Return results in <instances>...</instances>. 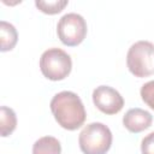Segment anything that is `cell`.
Segmentation results:
<instances>
[{
	"label": "cell",
	"instance_id": "7a4b0ae2",
	"mask_svg": "<svg viewBox=\"0 0 154 154\" xmlns=\"http://www.w3.org/2000/svg\"><path fill=\"white\" fill-rule=\"evenodd\" d=\"M112 132L102 123L85 125L78 136V144L83 154H106L112 146Z\"/></svg>",
	"mask_w": 154,
	"mask_h": 154
},
{
	"label": "cell",
	"instance_id": "8fae6325",
	"mask_svg": "<svg viewBox=\"0 0 154 154\" xmlns=\"http://www.w3.org/2000/svg\"><path fill=\"white\" fill-rule=\"evenodd\" d=\"M69 1L58 0V1H35V6L46 14H57L61 12L65 6H67Z\"/></svg>",
	"mask_w": 154,
	"mask_h": 154
},
{
	"label": "cell",
	"instance_id": "5b68a950",
	"mask_svg": "<svg viewBox=\"0 0 154 154\" xmlns=\"http://www.w3.org/2000/svg\"><path fill=\"white\" fill-rule=\"evenodd\" d=\"M57 34L63 45L67 47L78 46L87 36V22L78 13H66L58 22Z\"/></svg>",
	"mask_w": 154,
	"mask_h": 154
},
{
	"label": "cell",
	"instance_id": "ba28073f",
	"mask_svg": "<svg viewBox=\"0 0 154 154\" xmlns=\"http://www.w3.org/2000/svg\"><path fill=\"white\" fill-rule=\"evenodd\" d=\"M18 41V34L16 28L6 22H0V51L1 52H8L12 51Z\"/></svg>",
	"mask_w": 154,
	"mask_h": 154
},
{
	"label": "cell",
	"instance_id": "4fadbf2b",
	"mask_svg": "<svg viewBox=\"0 0 154 154\" xmlns=\"http://www.w3.org/2000/svg\"><path fill=\"white\" fill-rule=\"evenodd\" d=\"M142 154H154V131L143 137L141 142Z\"/></svg>",
	"mask_w": 154,
	"mask_h": 154
},
{
	"label": "cell",
	"instance_id": "6da1fadb",
	"mask_svg": "<svg viewBox=\"0 0 154 154\" xmlns=\"http://www.w3.org/2000/svg\"><path fill=\"white\" fill-rule=\"evenodd\" d=\"M49 107L57 123L65 130H77L85 122L87 112L84 105L73 91L64 90L55 94L51 100Z\"/></svg>",
	"mask_w": 154,
	"mask_h": 154
},
{
	"label": "cell",
	"instance_id": "277c9868",
	"mask_svg": "<svg viewBox=\"0 0 154 154\" xmlns=\"http://www.w3.org/2000/svg\"><path fill=\"white\" fill-rule=\"evenodd\" d=\"M72 69L71 57L60 48H48L40 58V70L49 81L65 79Z\"/></svg>",
	"mask_w": 154,
	"mask_h": 154
},
{
	"label": "cell",
	"instance_id": "8992f818",
	"mask_svg": "<svg viewBox=\"0 0 154 154\" xmlns=\"http://www.w3.org/2000/svg\"><path fill=\"white\" fill-rule=\"evenodd\" d=\"M93 102L105 114H117L124 107V99L118 90L109 85H99L93 91Z\"/></svg>",
	"mask_w": 154,
	"mask_h": 154
},
{
	"label": "cell",
	"instance_id": "30bf717a",
	"mask_svg": "<svg viewBox=\"0 0 154 154\" xmlns=\"http://www.w3.org/2000/svg\"><path fill=\"white\" fill-rule=\"evenodd\" d=\"M17 128V116L14 111L7 106L0 108V134L2 137L10 136Z\"/></svg>",
	"mask_w": 154,
	"mask_h": 154
},
{
	"label": "cell",
	"instance_id": "7c38bea8",
	"mask_svg": "<svg viewBox=\"0 0 154 154\" xmlns=\"http://www.w3.org/2000/svg\"><path fill=\"white\" fill-rule=\"evenodd\" d=\"M143 102L154 111V81H149L141 87L140 90Z\"/></svg>",
	"mask_w": 154,
	"mask_h": 154
},
{
	"label": "cell",
	"instance_id": "52a82bcc",
	"mask_svg": "<svg viewBox=\"0 0 154 154\" xmlns=\"http://www.w3.org/2000/svg\"><path fill=\"white\" fill-rule=\"evenodd\" d=\"M153 123V116L142 108H130L123 117V125L132 134H138L147 130Z\"/></svg>",
	"mask_w": 154,
	"mask_h": 154
},
{
	"label": "cell",
	"instance_id": "9c48e42d",
	"mask_svg": "<svg viewBox=\"0 0 154 154\" xmlns=\"http://www.w3.org/2000/svg\"><path fill=\"white\" fill-rule=\"evenodd\" d=\"M32 154H61V144L53 136H43L32 144Z\"/></svg>",
	"mask_w": 154,
	"mask_h": 154
},
{
	"label": "cell",
	"instance_id": "3957f363",
	"mask_svg": "<svg viewBox=\"0 0 154 154\" xmlns=\"http://www.w3.org/2000/svg\"><path fill=\"white\" fill-rule=\"evenodd\" d=\"M126 66L138 78L154 75V45L149 41H137L128 51Z\"/></svg>",
	"mask_w": 154,
	"mask_h": 154
}]
</instances>
